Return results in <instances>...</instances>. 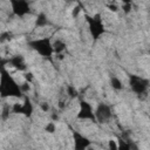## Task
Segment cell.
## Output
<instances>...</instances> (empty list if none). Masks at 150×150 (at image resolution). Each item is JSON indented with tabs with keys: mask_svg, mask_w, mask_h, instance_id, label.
Returning a JSON list of instances; mask_svg holds the SVG:
<instances>
[{
	"mask_svg": "<svg viewBox=\"0 0 150 150\" xmlns=\"http://www.w3.org/2000/svg\"><path fill=\"white\" fill-rule=\"evenodd\" d=\"M0 94L2 98L6 97L21 98L23 94L21 86L18 84V82L9 75V73L5 69L4 66L1 68V75H0Z\"/></svg>",
	"mask_w": 150,
	"mask_h": 150,
	"instance_id": "1",
	"label": "cell"
},
{
	"mask_svg": "<svg viewBox=\"0 0 150 150\" xmlns=\"http://www.w3.org/2000/svg\"><path fill=\"white\" fill-rule=\"evenodd\" d=\"M84 19H86V22L88 25L89 34L91 35V38L94 40H98L105 33V27H104V23H103L102 15L100 13H96L94 15L86 14Z\"/></svg>",
	"mask_w": 150,
	"mask_h": 150,
	"instance_id": "2",
	"label": "cell"
},
{
	"mask_svg": "<svg viewBox=\"0 0 150 150\" xmlns=\"http://www.w3.org/2000/svg\"><path fill=\"white\" fill-rule=\"evenodd\" d=\"M28 46L35 50L39 55L46 59H50L54 54V47L49 38H40V39H34L28 42Z\"/></svg>",
	"mask_w": 150,
	"mask_h": 150,
	"instance_id": "3",
	"label": "cell"
},
{
	"mask_svg": "<svg viewBox=\"0 0 150 150\" xmlns=\"http://www.w3.org/2000/svg\"><path fill=\"white\" fill-rule=\"evenodd\" d=\"M129 87L135 94L142 95V94H145L146 90L149 89L150 81L139 75L131 74V75H129Z\"/></svg>",
	"mask_w": 150,
	"mask_h": 150,
	"instance_id": "4",
	"label": "cell"
},
{
	"mask_svg": "<svg viewBox=\"0 0 150 150\" xmlns=\"http://www.w3.org/2000/svg\"><path fill=\"white\" fill-rule=\"evenodd\" d=\"M77 120H82V121H91V122H96V117H95V110L93 108V105L86 101V100H81L80 101V107H79V112L76 115Z\"/></svg>",
	"mask_w": 150,
	"mask_h": 150,
	"instance_id": "5",
	"label": "cell"
},
{
	"mask_svg": "<svg viewBox=\"0 0 150 150\" xmlns=\"http://www.w3.org/2000/svg\"><path fill=\"white\" fill-rule=\"evenodd\" d=\"M12 111L14 114L23 115L25 117H30L33 111H34V107H33V103H32L30 98L28 96H25L22 103H14L13 104Z\"/></svg>",
	"mask_w": 150,
	"mask_h": 150,
	"instance_id": "6",
	"label": "cell"
},
{
	"mask_svg": "<svg viewBox=\"0 0 150 150\" xmlns=\"http://www.w3.org/2000/svg\"><path fill=\"white\" fill-rule=\"evenodd\" d=\"M111 116H112V112L109 104L101 102L95 108V117L97 123H105L111 118Z\"/></svg>",
	"mask_w": 150,
	"mask_h": 150,
	"instance_id": "7",
	"label": "cell"
},
{
	"mask_svg": "<svg viewBox=\"0 0 150 150\" xmlns=\"http://www.w3.org/2000/svg\"><path fill=\"white\" fill-rule=\"evenodd\" d=\"M11 7L14 15L22 18L30 12V6L25 0H11Z\"/></svg>",
	"mask_w": 150,
	"mask_h": 150,
	"instance_id": "8",
	"label": "cell"
},
{
	"mask_svg": "<svg viewBox=\"0 0 150 150\" xmlns=\"http://www.w3.org/2000/svg\"><path fill=\"white\" fill-rule=\"evenodd\" d=\"M74 150H88L91 148V141L79 131H73Z\"/></svg>",
	"mask_w": 150,
	"mask_h": 150,
	"instance_id": "9",
	"label": "cell"
},
{
	"mask_svg": "<svg viewBox=\"0 0 150 150\" xmlns=\"http://www.w3.org/2000/svg\"><path fill=\"white\" fill-rule=\"evenodd\" d=\"M8 63L12 64V67H14L15 69L20 70V71H25L27 66H26V61L25 57L22 55H14L13 57H11L8 60Z\"/></svg>",
	"mask_w": 150,
	"mask_h": 150,
	"instance_id": "10",
	"label": "cell"
},
{
	"mask_svg": "<svg viewBox=\"0 0 150 150\" xmlns=\"http://www.w3.org/2000/svg\"><path fill=\"white\" fill-rule=\"evenodd\" d=\"M110 86L114 90H117V91L123 89V83L117 76H111L110 77Z\"/></svg>",
	"mask_w": 150,
	"mask_h": 150,
	"instance_id": "11",
	"label": "cell"
},
{
	"mask_svg": "<svg viewBox=\"0 0 150 150\" xmlns=\"http://www.w3.org/2000/svg\"><path fill=\"white\" fill-rule=\"evenodd\" d=\"M53 47H54V53L56 54H61L64 49H66V43L61 40H56L54 43H53Z\"/></svg>",
	"mask_w": 150,
	"mask_h": 150,
	"instance_id": "12",
	"label": "cell"
},
{
	"mask_svg": "<svg viewBox=\"0 0 150 150\" xmlns=\"http://www.w3.org/2000/svg\"><path fill=\"white\" fill-rule=\"evenodd\" d=\"M117 146H118V150H131V142L120 138L117 142Z\"/></svg>",
	"mask_w": 150,
	"mask_h": 150,
	"instance_id": "13",
	"label": "cell"
},
{
	"mask_svg": "<svg viewBox=\"0 0 150 150\" xmlns=\"http://www.w3.org/2000/svg\"><path fill=\"white\" fill-rule=\"evenodd\" d=\"M48 23V20H47V16L43 14V13H40L36 18V21H35V25L38 27H43Z\"/></svg>",
	"mask_w": 150,
	"mask_h": 150,
	"instance_id": "14",
	"label": "cell"
},
{
	"mask_svg": "<svg viewBox=\"0 0 150 150\" xmlns=\"http://www.w3.org/2000/svg\"><path fill=\"white\" fill-rule=\"evenodd\" d=\"M67 95L70 97V98H75V97H77V95H79V91H77V89L74 87V86H67Z\"/></svg>",
	"mask_w": 150,
	"mask_h": 150,
	"instance_id": "15",
	"label": "cell"
},
{
	"mask_svg": "<svg viewBox=\"0 0 150 150\" xmlns=\"http://www.w3.org/2000/svg\"><path fill=\"white\" fill-rule=\"evenodd\" d=\"M45 131L48 132V134H54L56 131V125L54 122H48L45 127Z\"/></svg>",
	"mask_w": 150,
	"mask_h": 150,
	"instance_id": "16",
	"label": "cell"
},
{
	"mask_svg": "<svg viewBox=\"0 0 150 150\" xmlns=\"http://www.w3.org/2000/svg\"><path fill=\"white\" fill-rule=\"evenodd\" d=\"M122 9L124 13H130L131 12V2L130 1H124L123 5H122Z\"/></svg>",
	"mask_w": 150,
	"mask_h": 150,
	"instance_id": "17",
	"label": "cell"
},
{
	"mask_svg": "<svg viewBox=\"0 0 150 150\" xmlns=\"http://www.w3.org/2000/svg\"><path fill=\"white\" fill-rule=\"evenodd\" d=\"M108 150H118L117 142L115 139H109L108 141Z\"/></svg>",
	"mask_w": 150,
	"mask_h": 150,
	"instance_id": "18",
	"label": "cell"
},
{
	"mask_svg": "<svg viewBox=\"0 0 150 150\" xmlns=\"http://www.w3.org/2000/svg\"><path fill=\"white\" fill-rule=\"evenodd\" d=\"M23 76H25V80H26V82L30 83V82L33 81V74H32V73H29V71H28V73H26Z\"/></svg>",
	"mask_w": 150,
	"mask_h": 150,
	"instance_id": "19",
	"label": "cell"
},
{
	"mask_svg": "<svg viewBox=\"0 0 150 150\" xmlns=\"http://www.w3.org/2000/svg\"><path fill=\"white\" fill-rule=\"evenodd\" d=\"M80 12H81V7H80V6H76V7L73 8V13H71V15H73L74 18H76V16L79 15Z\"/></svg>",
	"mask_w": 150,
	"mask_h": 150,
	"instance_id": "20",
	"label": "cell"
},
{
	"mask_svg": "<svg viewBox=\"0 0 150 150\" xmlns=\"http://www.w3.org/2000/svg\"><path fill=\"white\" fill-rule=\"evenodd\" d=\"M20 86H21V89H22V91H23V93H26L27 90H29V89H30V86H29V83H28V82H25L23 84H20Z\"/></svg>",
	"mask_w": 150,
	"mask_h": 150,
	"instance_id": "21",
	"label": "cell"
},
{
	"mask_svg": "<svg viewBox=\"0 0 150 150\" xmlns=\"http://www.w3.org/2000/svg\"><path fill=\"white\" fill-rule=\"evenodd\" d=\"M40 107H41V109H42L43 111H47V110L49 109V105H48L46 102H42V103L40 104Z\"/></svg>",
	"mask_w": 150,
	"mask_h": 150,
	"instance_id": "22",
	"label": "cell"
},
{
	"mask_svg": "<svg viewBox=\"0 0 150 150\" xmlns=\"http://www.w3.org/2000/svg\"><path fill=\"white\" fill-rule=\"evenodd\" d=\"M108 8L111 11V12H117L118 11V8L115 6V5H112V4H110V5H108Z\"/></svg>",
	"mask_w": 150,
	"mask_h": 150,
	"instance_id": "23",
	"label": "cell"
},
{
	"mask_svg": "<svg viewBox=\"0 0 150 150\" xmlns=\"http://www.w3.org/2000/svg\"><path fill=\"white\" fill-rule=\"evenodd\" d=\"M88 150H94V149H91V148H89V149H88Z\"/></svg>",
	"mask_w": 150,
	"mask_h": 150,
	"instance_id": "24",
	"label": "cell"
}]
</instances>
